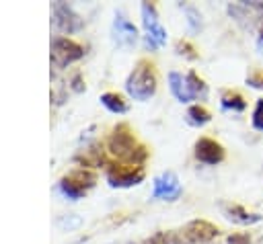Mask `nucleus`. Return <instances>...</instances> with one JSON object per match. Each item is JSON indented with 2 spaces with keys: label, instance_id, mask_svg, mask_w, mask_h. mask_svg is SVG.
<instances>
[{
  "label": "nucleus",
  "instance_id": "nucleus-4",
  "mask_svg": "<svg viewBox=\"0 0 263 244\" xmlns=\"http://www.w3.org/2000/svg\"><path fill=\"white\" fill-rule=\"evenodd\" d=\"M142 21H144V27H146V31H148V35H146V45L152 47V49L158 47V45H164V43H166V31H164L162 25L158 23L154 4H150V2H144V4H142Z\"/></svg>",
  "mask_w": 263,
  "mask_h": 244
},
{
  "label": "nucleus",
  "instance_id": "nucleus-12",
  "mask_svg": "<svg viewBox=\"0 0 263 244\" xmlns=\"http://www.w3.org/2000/svg\"><path fill=\"white\" fill-rule=\"evenodd\" d=\"M168 86H171V92L175 94V98L181 100V103H189V100L195 98L193 92L189 90L187 80H185L179 72H171V74H168Z\"/></svg>",
  "mask_w": 263,
  "mask_h": 244
},
{
  "label": "nucleus",
  "instance_id": "nucleus-15",
  "mask_svg": "<svg viewBox=\"0 0 263 244\" xmlns=\"http://www.w3.org/2000/svg\"><path fill=\"white\" fill-rule=\"evenodd\" d=\"M187 119H189L191 125H203V123L210 121V113H208L203 107L193 105V107H189V111H187Z\"/></svg>",
  "mask_w": 263,
  "mask_h": 244
},
{
  "label": "nucleus",
  "instance_id": "nucleus-10",
  "mask_svg": "<svg viewBox=\"0 0 263 244\" xmlns=\"http://www.w3.org/2000/svg\"><path fill=\"white\" fill-rule=\"evenodd\" d=\"M144 178V172L142 168H111L109 174H107V180L111 187H132V185H138L140 180Z\"/></svg>",
  "mask_w": 263,
  "mask_h": 244
},
{
  "label": "nucleus",
  "instance_id": "nucleus-5",
  "mask_svg": "<svg viewBox=\"0 0 263 244\" xmlns=\"http://www.w3.org/2000/svg\"><path fill=\"white\" fill-rule=\"evenodd\" d=\"M92 185H95V174L88 172V170H76V172H72L70 176H64V178L60 180L62 193H64L68 199H72V201L80 199L82 193H84L88 187H92Z\"/></svg>",
  "mask_w": 263,
  "mask_h": 244
},
{
  "label": "nucleus",
  "instance_id": "nucleus-20",
  "mask_svg": "<svg viewBox=\"0 0 263 244\" xmlns=\"http://www.w3.org/2000/svg\"><path fill=\"white\" fill-rule=\"evenodd\" d=\"M228 244H249V236L247 234H234L228 238Z\"/></svg>",
  "mask_w": 263,
  "mask_h": 244
},
{
  "label": "nucleus",
  "instance_id": "nucleus-21",
  "mask_svg": "<svg viewBox=\"0 0 263 244\" xmlns=\"http://www.w3.org/2000/svg\"><path fill=\"white\" fill-rule=\"evenodd\" d=\"M177 47H179V53H185V55H189V57H195V53H193V47H191V45H189L187 41L179 43Z\"/></svg>",
  "mask_w": 263,
  "mask_h": 244
},
{
  "label": "nucleus",
  "instance_id": "nucleus-7",
  "mask_svg": "<svg viewBox=\"0 0 263 244\" xmlns=\"http://www.w3.org/2000/svg\"><path fill=\"white\" fill-rule=\"evenodd\" d=\"M181 195V182L173 172H162L154 178V197L175 201Z\"/></svg>",
  "mask_w": 263,
  "mask_h": 244
},
{
  "label": "nucleus",
  "instance_id": "nucleus-19",
  "mask_svg": "<svg viewBox=\"0 0 263 244\" xmlns=\"http://www.w3.org/2000/svg\"><path fill=\"white\" fill-rule=\"evenodd\" d=\"M247 82H249L251 86H255V88H263V72H257V74L249 76Z\"/></svg>",
  "mask_w": 263,
  "mask_h": 244
},
{
  "label": "nucleus",
  "instance_id": "nucleus-18",
  "mask_svg": "<svg viewBox=\"0 0 263 244\" xmlns=\"http://www.w3.org/2000/svg\"><path fill=\"white\" fill-rule=\"evenodd\" d=\"M253 127L263 131V100H257L255 111H253Z\"/></svg>",
  "mask_w": 263,
  "mask_h": 244
},
{
  "label": "nucleus",
  "instance_id": "nucleus-3",
  "mask_svg": "<svg viewBox=\"0 0 263 244\" xmlns=\"http://www.w3.org/2000/svg\"><path fill=\"white\" fill-rule=\"evenodd\" d=\"M82 53H84V49H82L76 41H72V39L58 37V39H53V43H51V64H53L55 68H64V66H68V64L80 59Z\"/></svg>",
  "mask_w": 263,
  "mask_h": 244
},
{
  "label": "nucleus",
  "instance_id": "nucleus-1",
  "mask_svg": "<svg viewBox=\"0 0 263 244\" xmlns=\"http://www.w3.org/2000/svg\"><path fill=\"white\" fill-rule=\"evenodd\" d=\"M125 90L136 100H148L154 94V90H156V74H154V66L148 59H140L136 64L134 72L129 74V78L125 82Z\"/></svg>",
  "mask_w": 263,
  "mask_h": 244
},
{
  "label": "nucleus",
  "instance_id": "nucleus-8",
  "mask_svg": "<svg viewBox=\"0 0 263 244\" xmlns=\"http://www.w3.org/2000/svg\"><path fill=\"white\" fill-rule=\"evenodd\" d=\"M195 158L205 164H218L224 160V148L210 137H201L195 144Z\"/></svg>",
  "mask_w": 263,
  "mask_h": 244
},
{
  "label": "nucleus",
  "instance_id": "nucleus-11",
  "mask_svg": "<svg viewBox=\"0 0 263 244\" xmlns=\"http://www.w3.org/2000/svg\"><path fill=\"white\" fill-rule=\"evenodd\" d=\"M113 31H115V41H117L119 45H123V47L134 45V43H136V39H138V31H136V27H134L127 18H123L121 14H117V16H115Z\"/></svg>",
  "mask_w": 263,
  "mask_h": 244
},
{
  "label": "nucleus",
  "instance_id": "nucleus-23",
  "mask_svg": "<svg viewBox=\"0 0 263 244\" xmlns=\"http://www.w3.org/2000/svg\"><path fill=\"white\" fill-rule=\"evenodd\" d=\"M261 39H263V31H261Z\"/></svg>",
  "mask_w": 263,
  "mask_h": 244
},
{
  "label": "nucleus",
  "instance_id": "nucleus-14",
  "mask_svg": "<svg viewBox=\"0 0 263 244\" xmlns=\"http://www.w3.org/2000/svg\"><path fill=\"white\" fill-rule=\"evenodd\" d=\"M101 103H103L109 111H113V113H125V111H127L125 100H123L119 94H115V92H105V94H101Z\"/></svg>",
  "mask_w": 263,
  "mask_h": 244
},
{
  "label": "nucleus",
  "instance_id": "nucleus-9",
  "mask_svg": "<svg viewBox=\"0 0 263 244\" xmlns=\"http://www.w3.org/2000/svg\"><path fill=\"white\" fill-rule=\"evenodd\" d=\"M53 23L62 31H68V33H74V31H78L82 27L80 16L74 14V10L64 2H55L53 4Z\"/></svg>",
  "mask_w": 263,
  "mask_h": 244
},
{
  "label": "nucleus",
  "instance_id": "nucleus-13",
  "mask_svg": "<svg viewBox=\"0 0 263 244\" xmlns=\"http://www.w3.org/2000/svg\"><path fill=\"white\" fill-rule=\"evenodd\" d=\"M226 211H228V217L234 219V221H238V223H255V221H261V215H257V213H247L240 205H232V207H228Z\"/></svg>",
  "mask_w": 263,
  "mask_h": 244
},
{
  "label": "nucleus",
  "instance_id": "nucleus-24",
  "mask_svg": "<svg viewBox=\"0 0 263 244\" xmlns=\"http://www.w3.org/2000/svg\"><path fill=\"white\" fill-rule=\"evenodd\" d=\"M175 244H181V242H175Z\"/></svg>",
  "mask_w": 263,
  "mask_h": 244
},
{
  "label": "nucleus",
  "instance_id": "nucleus-17",
  "mask_svg": "<svg viewBox=\"0 0 263 244\" xmlns=\"http://www.w3.org/2000/svg\"><path fill=\"white\" fill-rule=\"evenodd\" d=\"M222 107L224 109H232V111H242L245 109V100L238 92H226L222 96Z\"/></svg>",
  "mask_w": 263,
  "mask_h": 244
},
{
  "label": "nucleus",
  "instance_id": "nucleus-22",
  "mask_svg": "<svg viewBox=\"0 0 263 244\" xmlns=\"http://www.w3.org/2000/svg\"><path fill=\"white\" fill-rule=\"evenodd\" d=\"M74 90H82V84H80V78L78 76L74 78Z\"/></svg>",
  "mask_w": 263,
  "mask_h": 244
},
{
  "label": "nucleus",
  "instance_id": "nucleus-16",
  "mask_svg": "<svg viewBox=\"0 0 263 244\" xmlns=\"http://www.w3.org/2000/svg\"><path fill=\"white\" fill-rule=\"evenodd\" d=\"M185 80H187L189 90L193 92V96H195V98H197V96H205V94H208V88H205L203 80H201V78H197V74H195V72H189V74L185 76Z\"/></svg>",
  "mask_w": 263,
  "mask_h": 244
},
{
  "label": "nucleus",
  "instance_id": "nucleus-6",
  "mask_svg": "<svg viewBox=\"0 0 263 244\" xmlns=\"http://www.w3.org/2000/svg\"><path fill=\"white\" fill-rule=\"evenodd\" d=\"M185 238L189 240V242H193V244H205V242H210V240H214L216 238V234H218V228L214 226V223H210V221H205V219H193V221H189L187 226H185Z\"/></svg>",
  "mask_w": 263,
  "mask_h": 244
},
{
  "label": "nucleus",
  "instance_id": "nucleus-2",
  "mask_svg": "<svg viewBox=\"0 0 263 244\" xmlns=\"http://www.w3.org/2000/svg\"><path fill=\"white\" fill-rule=\"evenodd\" d=\"M109 152L113 156H117L123 162H142L146 158V150L142 146L136 144L132 131L127 129V125H119L113 129L111 137H109Z\"/></svg>",
  "mask_w": 263,
  "mask_h": 244
}]
</instances>
